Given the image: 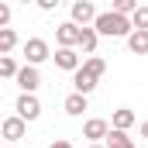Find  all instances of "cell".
Segmentation results:
<instances>
[{
  "instance_id": "obj_2",
  "label": "cell",
  "mask_w": 148,
  "mask_h": 148,
  "mask_svg": "<svg viewBox=\"0 0 148 148\" xmlns=\"http://www.w3.org/2000/svg\"><path fill=\"white\" fill-rule=\"evenodd\" d=\"M93 31H97V35H107V38H127L134 28H131L127 17H121V14H114V10H103V14H97Z\"/></svg>"
},
{
  "instance_id": "obj_8",
  "label": "cell",
  "mask_w": 148,
  "mask_h": 148,
  "mask_svg": "<svg viewBox=\"0 0 148 148\" xmlns=\"http://www.w3.org/2000/svg\"><path fill=\"white\" fill-rule=\"evenodd\" d=\"M107 131H110V124L100 121V117H90V121L83 124V138H90L93 145H100V138H107Z\"/></svg>"
},
{
  "instance_id": "obj_24",
  "label": "cell",
  "mask_w": 148,
  "mask_h": 148,
  "mask_svg": "<svg viewBox=\"0 0 148 148\" xmlns=\"http://www.w3.org/2000/svg\"><path fill=\"white\" fill-rule=\"evenodd\" d=\"M90 148H103V145H90Z\"/></svg>"
},
{
  "instance_id": "obj_10",
  "label": "cell",
  "mask_w": 148,
  "mask_h": 148,
  "mask_svg": "<svg viewBox=\"0 0 148 148\" xmlns=\"http://www.w3.org/2000/svg\"><path fill=\"white\" fill-rule=\"evenodd\" d=\"M52 59H55V66H59V69H69V73L79 69V52H76V48H59Z\"/></svg>"
},
{
  "instance_id": "obj_11",
  "label": "cell",
  "mask_w": 148,
  "mask_h": 148,
  "mask_svg": "<svg viewBox=\"0 0 148 148\" xmlns=\"http://www.w3.org/2000/svg\"><path fill=\"white\" fill-rule=\"evenodd\" d=\"M131 124H134V110H127V107L114 110V117H110V131H127Z\"/></svg>"
},
{
  "instance_id": "obj_17",
  "label": "cell",
  "mask_w": 148,
  "mask_h": 148,
  "mask_svg": "<svg viewBox=\"0 0 148 148\" xmlns=\"http://www.w3.org/2000/svg\"><path fill=\"white\" fill-rule=\"evenodd\" d=\"M17 76V62L10 55H0V79H14Z\"/></svg>"
},
{
  "instance_id": "obj_1",
  "label": "cell",
  "mask_w": 148,
  "mask_h": 148,
  "mask_svg": "<svg viewBox=\"0 0 148 148\" xmlns=\"http://www.w3.org/2000/svg\"><path fill=\"white\" fill-rule=\"evenodd\" d=\"M107 73V62L100 59V55H90L86 62H79V69L73 73V86L76 93H83V97H90L93 90H97V83H100V76Z\"/></svg>"
},
{
  "instance_id": "obj_21",
  "label": "cell",
  "mask_w": 148,
  "mask_h": 148,
  "mask_svg": "<svg viewBox=\"0 0 148 148\" xmlns=\"http://www.w3.org/2000/svg\"><path fill=\"white\" fill-rule=\"evenodd\" d=\"M55 3H59V0H38V7H41V10H55Z\"/></svg>"
},
{
  "instance_id": "obj_14",
  "label": "cell",
  "mask_w": 148,
  "mask_h": 148,
  "mask_svg": "<svg viewBox=\"0 0 148 148\" xmlns=\"http://www.w3.org/2000/svg\"><path fill=\"white\" fill-rule=\"evenodd\" d=\"M62 107H66V114H69V117H79V114L86 110V97H83V93H69Z\"/></svg>"
},
{
  "instance_id": "obj_13",
  "label": "cell",
  "mask_w": 148,
  "mask_h": 148,
  "mask_svg": "<svg viewBox=\"0 0 148 148\" xmlns=\"http://www.w3.org/2000/svg\"><path fill=\"white\" fill-rule=\"evenodd\" d=\"M97 38L100 35H97L93 28H79V41H76V45H79L86 55H93V52H97Z\"/></svg>"
},
{
  "instance_id": "obj_19",
  "label": "cell",
  "mask_w": 148,
  "mask_h": 148,
  "mask_svg": "<svg viewBox=\"0 0 148 148\" xmlns=\"http://www.w3.org/2000/svg\"><path fill=\"white\" fill-rule=\"evenodd\" d=\"M134 31H148V7H138L134 10V24H131Z\"/></svg>"
},
{
  "instance_id": "obj_5",
  "label": "cell",
  "mask_w": 148,
  "mask_h": 148,
  "mask_svg": "<svg viewBox=\"0 0 148 148\" xmlns=\"http://www.w3.org/2000/svg\"><path fill=\"white\" fill-rule=\"evenodd\" d=\"M93 21H97V7L90 0H76L73 3V24L76 28H90Z\"/></svg>"
},
{
  "instance_id": "obj_12",
  "label": "cell",
  "mask_w": 148,
  "mask_h": 148,
  "mask_svg": "<svg viewBox=\"0 0 148 148\" xmlns=\"http://www.w3.org/2000/svg\"><path fill=\"white\" fill-rule=\"evenodd\" d=\"M127 48L134 55H148V31H131L127 35Z\"/></svg>"
},
{
  "instance_id": "obj_20",
  "label": "cell",
  "mask_w": 148,
  "mask_h": 148,
  "mask_svg": "<svg viewBox=\"0 0 148 148\" xmlns=\"http://www.w3.org/2000/svg\"><path fill=\"white\" fill-rule=\"evenodd\" d=\"M7 24H10V7L0 3V28H7Z\"/></svg>"
},
{
  "instance_id": "obj_4",
  "label": "cell",
  "mask_w": 148,
  "mask_h": 148,
  "mask_svg": "<svg viewBox=\"0 0 148 148\" xmlns=\"http://www.w3.org/2000/svg\"><path fill=\"white\" fill-rule=\"evenodd\" d=\"M14 110H17V117L28 124V121H38L41 103H38V97H35V93H21V97H17V103H14Z\"/></svg>"
},
{
  "instance_id": "obj_18",
  "label": "cell",
  "mask_w": 148,
  "mask_h": 148,
  "mask_svg": "<svg viewBox=\"0 0 148 148\" xmlns=\"http://www.w3.org/2000/svg\"><path fill=\"white\" fill-rule=\"evenodd\" d=\"M110 10H114V14H121V17H127V14H134V10H138V0H114Z\"/></svg>"
},
{
  "instance_id": "obj_6",
  "label": "cell",
  "mask_w": 148,
  "mask_h": 148,
  "mask_svg": "<svg viewBox=\"0 0 148 148\" xmlns=\"http://www.w3.org/2000/svg\"><path fill=\"white\" fill-rule=\"evenodd\" d=\"M24 131H28V124L14 114V117H7V121H0V134L7 138V141H21L24 138Z\"/></svg>"
},
{
  "instance_id": "obj_3",
  "label": "cell",
  "mask_w": 148,
  "mask_h": 148,
  "mask_svg": "<svg viewBox=\"0 0 148 148\" xmlns=\"http://www.w3.org/2000/svg\"><path fill=\"white\" fill-rule=\"evenodd\" d=\"M24 59H28V66H35V69H38V62L52 59L48 41H45V38H28V41H24Z\"/></svg>"
},
{
  "instance_id": "obj_15",
  "label": "cell",
  "mask_w": 148,
  "mask_h": 148,
  "mask_svg": "<svg viewBox=\"0 0 148 148\" xmlns=\"http://www.w3.org/2000/svg\"><path fill=\"white\" fill-rule=\"evenodd\" d=\"M103 141H107L103 148H134V141L127 138V131H107Z\"/></svg>"
},
{
  "instance_id": "obj_9",
  "label": "cell",
  "mask_w": 148,
  "mask_h": 148,
  "mask_svg": "<svg viewBox=\"0 0 148 148\" xmlns=\"http://www.w3.org/2000/svg\"><path fill=\"white\" fill-rule=\"evenodd\" d=\"M55 41H59V48H73L76 41H79V28H76L73 21L59 24V28H55Z\"/></svg>"
},
{
  "instance_id": "obj_22",
  "label": "cell",
  "mask_w": 148,
  "mask_h": 148,
  "mask_svg": "<svg viewBox=\"0 0 148 148\" xmlns=\"http://www.w3.org/2000/svg\"><path fill=\"white\" fill-rule=\"evenodd\" d=\"M52 148H73V145H69L66 138H55V141H52Z\"/></svg>"
},
{
  "instance_id": "obj_16",
  "label": "cell",
  "mask_w": 148,
  "mask_h": 148,
  "mask_svg": "<svg viewBox=\"0 0 148 148\" xmlns=\"http://www.w3.org/2000/svg\"><path fill=\"white\" fill-rule=\"evenodd\" d=\"M14 45H17V35H14V28H0V55H7Z\"/></svg>"
},
{
  "instance_id": "obj_7",
  "label": "cell",
  "mask_w": 148,
  "mask_h": 148,
  "mask_svg": "<svg viewBox=\"0 0 148 148\" xmlns=\"http://www.w3.org/2000/svg\"><path fill=\"white\" fill-rule=\"evenodd\" d=\"M14 79H17V86H21L24 93H35L38 86H41V76H38L35 66H24V69H17V76H14Z\"/></svg>"
},
{
  "instance_id": "obj_23",
  "label": "cell",
  "mask_w": 148,
  "mask_h": 148,
  "mask_svg": "<svg viewBox=\"0 0 148 148\" xmlns=\"http://www.w3.org/2000/svg\"><path fill=\"white\" fill-rule=\"evenodd\" d=\"M141 138H148V121H145V124H141Z\"/></svg>"
}]
</instances>
